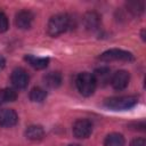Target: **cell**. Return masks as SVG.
<instances>
[{
	"label": "cell",
	"mask_w": 146,
	"mask_h": 146,
	"mask_svg": "<svg viewBox=\"0 0 146 146\" xmlns=\"http://www.w3.org/2000/svg\"><path fill=\"white\" fill-rule=\"evenodd\" d=\"M70 17L66 14H57L52 16L47 26V31L51 36H57L64 33L70 27Z\"/></svg>",
	"instance_id": "obj_1"
},
{
	"label": "cell",
	"mask_w": 146,
	"mask_h": 146,
	"mask_svg": "<svg viewBox=\"0 0 146 146\" xmlns=\"http://www.w3.org/2000/svg\"><path fill=\"white\" fill-rule=\"evenodd\" d=\"M138 99L136 96H120V97H112L105 100V106L113 111H124L130 110L137 104Z\"/></svg>",
	"instance_id": "obj_2"
},
{
	"label": "cell",
	"mask_w": 146,
	"mask_h": 146,
	"mask_svg": "<svg viewBox=\"0 0 146 146\" xmlns=\"http://www.w3.org/2000/svg\"><path fill=\"white\" fill-rule=\"evenodd\" d=\"M96 81L95 78L91 73L88 72H83L80 73L76 78V88L79 90V92L82 96H91L96 89Z\"/></svg>",
	"instance_id": "obj_3"
},
{
	"label": "cell",
	"mask_w": 146,
	"mask_h": 146,
	"mask_svg": "<svg viewBox=\"0 0 146 146\" xmlns=\"http://www.w3.org/2000/svg\"><path fill=\"white\" fill-rule=\"evenodd\" d=\"M100 60L104 62H112V60H124V62H129L133 59V55L129 51L122 50V49H110L104 51L100 56H99Z\"/></svg>",
	"instance_id": "obj_4"
},
{
	"label": "cell",
	"mask_w": 146,
	"mask_h": 146,
	"mask_svg": "<svg viewBox=\"0 0 146 146\" xmlns=\"http://www.w3.org/2000/svg\"><path fill=\"white\" fill-rule=\"evenodd\" d=\"M92 132V123L87 119H80L73 124V135L76 138H88Z\"/></svg>",
	"instance_id": "obj_5"
},
{
	"label": "cell",
	"mask_w": 146,
	"mask_h": 146,
	"mask_svg": "<svg viewBox=\"0 0 146 146\" xmlns=\"http://www.w3.org/2000/svg\"><path fill=\"white\" fill-rule=\"evenodd\" d=\"M10 80H11V83L15 88L17 89H24L27 87L29 84V74L27 72L24 70V68H15L11 73V76H10Z\"/></svg>",
	"instance_id": "obj_6"
},
{
	"label": "cell",
	"mask_w": 146,
	"mask_h": 146,
	"mask_svg": "<svg viewBox=\"0 0 146 146\" xmlns=\"http://www.w3.org/2000/svg\"><path fill=\"white\" fill-rule=\"evenodd\" d=\"M129 80H130L129 73L127 71L120 70V71L115 72L112 75V78H111V84H112V87L115 90H122V89H124L128 86Z\"/></svg>",
	"instance_id": "obj_7"
},
{
	"label": "cell",
	"mask_w": 146,
	"mask_h": 146,
	"mask_svg": "<svg viewBox=\"0 0 146 146\" xmlns=\"http://www.w3.org/2000/svg\"><path fill=\"white\" fill-rule=\"evenodd\" d=\"M18 121L17 113L11 108L0 110V125L1 127H14Z\"/></svg>",
	"instance_id": "obj_8"
},
{
	"label": "cell",
	"mask_w": 146,
	"mask_h": 146,
	"mask_svg": "<svg viewBox=\"0 0 146 146\" xmlns=\"http://www.w3.org/2000/svg\"><path fill=\"white\" fill-rule=\"evenodd\" d=\"M33 14L29 10H22L19 11L16 17H15V24L17 27L22 29V30H25V29H30L32 23H33Z\"/></svg>",
	"instance_id": "obj_9"
},
{
	"label": "cell",
	"mask_w": 146,
	"mask_h": 146,
	"mask_svg": "<svg viewBox=\"0 0 146 146\" xmlns=\"http://www.w3.org/2000/svg\"><path fill=\"white\" fill-rule=\"evenodd\" d=\"M94 78H95V81H96V84H102V86H105L107 84L108 82H111V70L108 67H100V68H97L95 72H94Z\"/></svg>",
	"instance_id": "obj_10"
},
{
	"label": "cell",
	"mask_w": 146,
	"mask_h": 146,
	"mask_svg": "<svg viewBox=\"0 0 146 146\" xmlns=\"http://www.w3.org/2000/svg\"><path fill=\"white\" fill-rule=\"evenodd\" d=\"M25 60L33 67L36 70H42L44 67H47L48 63H49V58L46 57H36L33 55H26L25 56Z\"/></svg>",
	"instance_id": "obj_11"
},
{
	"label": "cell",
	"mask_w": 146,
	"mask_h": 146,
	"mask_svg": "<svg viewBox=\"0 0 146 146\" xmlns=\"http://www.w3.org/2000/svg\"><path fill=\"white\" fill-rule=\"evenodd\" d=\"M25 136L30 140H40L44 136V130L40 125H30L25 130Z\"/></svg>",
	"instance_id": "obj_12"
},
{
	"label": "cell",
	"mask_w": 146,
	"mask_h": 146,
	"mask_svg": "<svg viewBox=\"0 0 146 146\" xmlns=\"http://www.w3.org/2000/svg\"><path fill=\"white\" fill-rule=\"evenodd\" d=\"M44 84L49 88H57L62 83V74L59 72H50L43 78Z\"/></svg>",
	"instance_id": "obj_13"
},
{
	"label": "cell",
	"mask_w": 146,
	"mask_h": 146,
	"mask_svg": "<svg viewBox=\"0 0 146 146\" xmlns=\"http://www.w3.org/2000/svg\"><path fill=\"white\" fill-rule=\"evenodd\" d=\"M83 22H84V26L88 30H96L99 25V16L94 11L87 13L83 17Z\"/></svg>",
	"instance_id": "obj_14"
},
{
	"label": "cell",
	"mask_w": 146,
	"mask_h": 146,
	"mask_svg": "<svg viewBox=\"0 0 146 146\" xmlns=\"http://www.w3.org/2000/svg\"><path fill=\"white\" fill-rule=\"evenodd\" d=\"M104 145L105 146H124V138L122 135L113 132L105 138Z\"/></svg>",
	"instance_id": "obj_15"
},
{
	"label": "cell",
	"mask_w": 146,
	"mask_h": 146,
	"mask_svg": "<svg viewBox=\"0 0 146 146\" xmlns=\"http://www.w3.org/2000/svg\"><path fill=\"white\" fill-rule=\"evenodd\" d=\"M17 92L11 88H5L0 90V105L16 100Z\"/></svg>",
	"instance_id": "obj_16"
},
{
	"label": "cell",
	"mask_w": 146,
	"mask_h": 146,
	"mask_svg": "<svg viewBox=\"0 0 146 146\" xmlns=\"http://www.w3.org/2000/svg\"><path fill=\"white\" fill-rule=\"evenodd\" d=\"M46 97H47L46 90H43L40 87H35L30 91V99L34 103H41L46 99Z\"/></svg>",
	"instance_id": "obj_17"
},
{
	"label": "cell",
	"mask_w": 146,
	"mask_h": 146,
	"mask_svg": "<svg viewBox=\"0 0 146 146\" xmlns=\"http://www.w3.org/2000/svg\"><path fill=\"white\" fill-rule=\"evenodd\" d=\"M8 18L3 13H0V33H3L8 30Z\"/></svg>",
	"instance_id": "obj_18"
},
{
	"label": "cell",
	"mask_w": 146,
	"mask_h": 146,
	"mask_svg": "<svg viewBox=\"0 0 146 146\" xmlns=\"http://www.w3.org/2000/svg\"><path fill=\"white\" fill-rule=\"evenodd\" d=\"M130 146H146V141L144 138H136L131 141Z\"/></svg>",
	"instance_id": "obj_19"
},
{
	"label": "cell",
	"mask_w": 146,
	"mask_h": 146,
	"mask_svg": "<svg viewBox=\"0 0 146 146\" xmlns=\"http://www.w3.org/2000/svg\"><path fill=\"white\" fill-rule=\"evenodd\" d=\"M3 66H5V59H3V57L0 56V70H1Z\"/></svg>",
	"instance_id": "obj_20"
},
{
	"label": "cell",
	"mask_w": 146,
	"mask_h": 146,
	"mask_svg": "<svg viewBox=\"0 0 146 146\" xmlns=\"http://www.w3.org/2000/svg\"><path fill=\"white\" fill-rule=\"evenodd\" d=\"M67 146H80V145H76V144H71V145H67Z\"/></svg>",
	"instance_id": "obj_21"
}]
</instances>
